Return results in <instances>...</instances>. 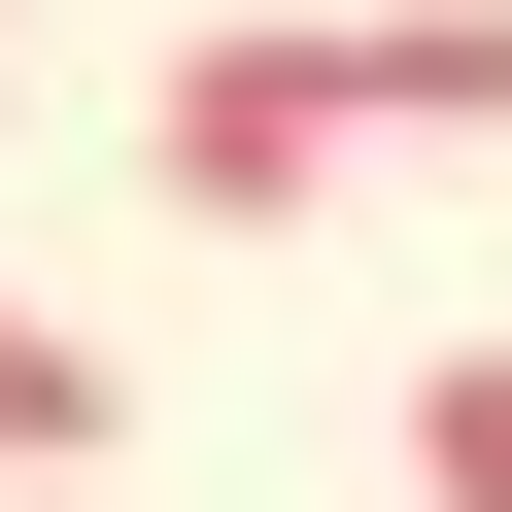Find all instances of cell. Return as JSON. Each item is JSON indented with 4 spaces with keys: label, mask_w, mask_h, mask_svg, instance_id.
Here are the masks:
<instances>
[{
    "label": "cell",
    "mask_w": 512,
    "mask_h": 512,
    "mask_svg": "<svg viewBox=\"0 0 512 512\" xmlns=\"http://www.w3.org/2000/svg\"><path fill=\"white\" fill-rule=\"evenodd\" d=\"M342 137H376V103H342V35H171V69H137V171H171L205 239H308V205H342Z\"/></svg>",
    "instance_id": "obj_1"
},
{
    "label": "cell",
    "mask_w": 512,
    "mask_h": 512,
    "mask_svg": "<svg viewBox=\"0 0 512 512\" xmlns=\"http://www.w3.org/2000/svg\"><path fill=\"white\" fill-rule=\"evenodd\" d=\"M342 103H376V137H512V0H376Z\"/></svg>",
    "instance_id": "obj_2"
},
{
    "label": "cell",
    "mask_w": 512,
    "mask_h": 512,
    "mask_svg": "<svg viewBox=\"0 0 512 512\" xmlns=\"http://www.w3.org/2000/svg\"><path fill=\"white\" fill-rule=\"evenodd\" d=\"M0 478H103V342L69 308H0Z\"/></svg>",
    "instance_id": "obj_3"
},
{
    "label": "cell",
    "mask_w": 512,
    "mask_h": 512,
    "mask_svg": "<svg viewBox=\"0 0 512 512\" xmlns=\"http://www.w3.org/2000/svg\"><path fill=\"white\" fill-rule=\"evenodd\" d=\"M410 512H512V342H444V376H410Z\"/></svg>",
    "instance_id": "obj_4"
}]
</instances>
